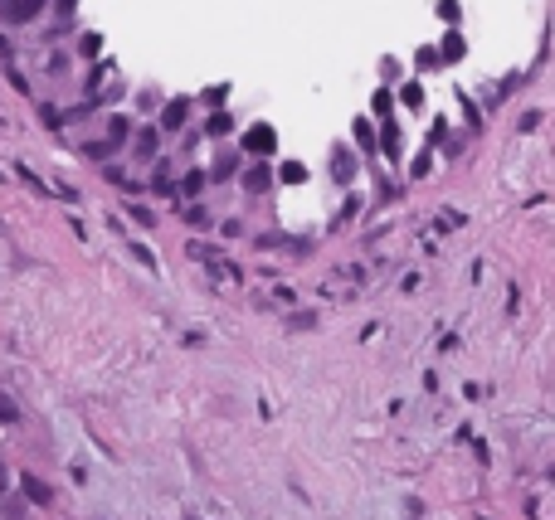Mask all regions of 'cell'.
Returning <instances> with one entry per match:
<instances>
[{
    "mask_svg": "<svg viewBox=\"0 0 555 520\" xmlns=\"http://www.w3.org/2000/svg\"><path fill=\"white\" fill-rule=\"evenodd\" d=\"M20 487H25V496L34 501V506H54V487H44L34 472H20Z\"/></svg>",
    "mask_w": 555,
    "mask_h": 520,
    "instance_id": "6da1fadb",
    "label": "cell"
},
{
    "mask_svg": "<svg viewBox=\"0 0 555 520\" xmlns=\"http://www.w3.org/2000/svg\"><path fill=\"white\" fill-rule=\"evenodd\" d=\"M34 10H39V0H10V5H5V15H10V20H29Z\"/></svg>",
    "mask_w": 555,
    "mask_h": 520,
    "instance_id": "7a4b0ae2",
    "label": "cell"
},
{
    "mask_svg": "<svg viewBox=\"0 0 555 520\" xmlns=\"http://www.w3.org/2000/svg\"><path fill=\"white\" fill-rule=\"evenodd\" d=\"M15 418H20V409H15V399H5V394H0V423H15Z\"/></svg>",
    "mask_w": 555,
    "mask_h": 520,
    "instance_id": "3957f363",
    "label": "cell"
}]
</instances>
